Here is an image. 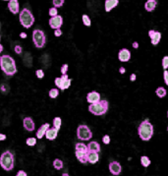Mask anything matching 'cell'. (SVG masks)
Returning <instances> with one entry per match:
<instances>
[{
	"label": "cell",
	"instance_id": "1",
	"mask_svg": "<svg viewBox=\"0 0 168 176\" xmlns=\"http://www.w3.org/2000/svg\"><path fill=\"white\" fill-rule=\"evenodd\" d=\"M0 68L7 76H13L17 73V67L13 57L8 54L2 55L0 58Z\"/></svg>",
	"mask_w": 168,
	"mask_h": 176
},
{
	"label": "cell",
	"instance_id": "2",
	"mask_svg": "<svg viewBox=\"0 0 168 176\" xmlns=\"http://www.w3.org/2000/svg\"><path fill=\"white\" fill-rule=\"evenodd\" d=\"M138 135L142 141H149L153 136V126L148 119L142 121L138 127Z\"/></svg>",
	"mask_w": 168,
	"mask_h": 176
},
{
	"label": "cell",
	"instance_id": "3",
	"mask_svg": "<svg viewBox=\"0 0 168 176\" xmlns=\"http://www.w3.org/2000/svg\"><path fill=\"white\" fill-rule=\"evenodd\" d=\"M0 166L5 171H11L15 166V155L10 150H5L0 155Z\"/></svg>",
	"mask_w": 168,
	"mask_h": 176
},
{
	"label": "cell",
	"instance_id": "4",
	"mask_svg": "<svg viewBox=\"0 0 168 176\" xmlns=\"http://www.w3.org/2000/svg\"><path fill=\"white\" fill-rule=\"evenodd\" d=\"M108 106H109V104H108V102L106 99H100L96 103L90 104L89 111L93 115L100 116V115H103L107 112Z\"/></svg>",
	"mask_w": 168,
	"mask_h": 176
},
{
	"label": "cell",
	"instance_id": "5",
	"mask_svg": "<svg viewBox=\"0 0 168 176\" xmlns=\"http://www.w3.org/2000/svg\"><path fill=\"white\" fill-rule=\"evenodd\" d=\"M20 24L25 29H30L35 24V17L28 8H24L19 14Z\"/></svg>",
	"mask_w": 168,
	"mask_h": 176
},
{
	"label": "cell",
	"instance_id": "6",
	"mask_svg": "<svg viewBox=\"0 0 168 176\" xmlns=\"http://www.w3.org/2000/svg\"><path fill=\"white\" fill-rule=\"evenodd\" d=\"M33 42L36 48H42L44 47L46 43V36L44 32L41 30H34L33 32Z\"/></svg>",
	"mask_w": 168,
	"mask_h": 176
},
{
	"label": "cell",
	"instance_id": "7",
	"mask_svg": "<svg viewBox=\"0 0 168 176\" xmlns=\"http://www.w3.org/2000/svg\"><path fill=\"white\" fill-rule=\"evenodd\" d=\"M77 137L81 141H90L92 138V132L86 125H79L77 128Z\"/></svg>",
	"mask_w": 168,
	"mask_h": 176
},
{
	"label": "cell",
	"instance_id": "8",
	"mask_svg": "<svg viewBox=\"0 0 168 176\" xmlns=\"http://www.w3.org/2000/svg\"><path fill=\"white\" fill-rule=\"evenodd\" d=\"M71 82H72V80L68 78V75H62L61 77L55 78L54 83H55L56 87H58V89H60L61 91H65L68 89V88H70Z\"/></svg>",
	"mask_w": 168,
	"mask_h": 176
},
{
	"label": "cell",
	"instance_id": "9",
	"mask_svg": "<svg viewBox=\"0 0 168 176\" xmlns=\"http://www.w3.org/2000/svg\"><path fill=\"white\" fill-rule=\"evenodd\" d=\"M49 26H50L51 29H53L54 31L55 30H58L62 27V25H63V18L60 15H57L55 17H52L49 19Z\"/></svg>",
	"mask_w": 168,
	"mask_h": 176
},
{
	"label": "cell",
	"instance_id": "10",
	"mask_svg": "<svg viewBox=\"0 0 168 176\" xmlns=\"http://www.w3.org/2000/svg\"><path fill=\"white\" fill-rule=\"evenodd\" d=\"M148 36L149 39H151V41H152V45L156 46L160 40H161V34L157 31H154V30H149L148 31Z\"/></svg>",
	"mask_w": 168,
	"mask_h": 176
},
{
	"label": "cell",
	"instance_id": "11",
	"mask_svg": "<svg viewBox=\"0 0 168 176\" xmlns=\"http://www.w3.org/2000/svg\"><path fill=\"white\" fill-rule=\"evenodd\" d=\"M108 168H109L110 173L115 176L119 175L122 171V166L118 161H111L108 165Z\"/></svg>",
	"mask_w": 168,
	"mask_h": 176
},
{
	"label": "cell",
	"instance_id": "12",
	"mask_svg": "<svg viewBox=\"0 0 168 176\" xmlns=\"http://www.w3.org/2000/svg\"><path fill=\"white\" fill-rule=\"evenodd\" d=\"M99 100H100V93H97V92L93 91V92H91L86 95V102L91 104L96 103V102H99Z\"/></svg>",
	"mask_w": 168,
	"mask_h": 176
},
{
	"label": "cell",
	"instance_id": "13",
	"mask_svg": "<svg viewBox=\"0 0 168 176\" xmlns=\"http://www.w3.org/2000/svg\"><path fill=\"white\" fill-rule=\"evenodd\" d=\"M7 6L12 14L16 15L20 13V4H19V1H17V0H10V1H8Z\"/></svg>",
	"mask_w": 168,
	"mask_h": 176
},
{
	"label": "cell",
	"instance_id": "14",
	"mask_svg": "<svg viewBox=\"0 0 168 176\" xmlns=\"http://www.w3.org/2000/svg\"><path fill=\"white\" fill-rule=\"evenodd\" d=\"M23 126L29 132H33L35 128V124L33 120V118L30 117H25L23 119Z\"/></svg>",
	"mask_w": 168,
	"mask_h": 176
},
{
	"label": "cell",
	"instance_id": "15",
	"mask_svg": "<svg viewBox=\"0 0 168 176\" xmlns=\"http://www.w3.org/2000/svg\"><path fill=\"white\" fill-rule=\"evenodd\" d=\"M118 59L121 62H128L131 59V52L127 48H122L118 53Z\"/></svg>",
	"mask_w": 168,
	"mask_h": 176
},
{
	"label": "cell",
	"instance_id": "16",
	"mask_svg": "<svg viewBox=\"0 0 168 176\" xmlns=\"http://www.w3.org/2000/svg\"><path fill=\"white\" fill-rule=\"evenodd\" d=\"M88 152L89 150H76V152H75L76 158L81 163L88 162Z\"/></svg>",
	"mask_w": 168,
	"mask_h": 176
},
{
	"label": "cell",
	"instance_id": "17",
	"mask_svg": "<svg viewBox=\"0 0 168 176\" xmlns=\"http://www.w3.org/2000/svg\"><path fill=\"white\" fill-rule=\"evenodd\" d=\"M50 128V125H49L48 123H44V124H42L41 126L39 128V130L36 131V138L37 139H42L43 137L45 136V133H46V131Z\"/></svg>",
	"mask_w": 168,
	"mask_h": 176
},
{
	"label": "cell",
	"instance_id": "18",
	"mask_svg": "<svg viewBox=\"0 0 168 176\" xmlns=\"http://www.w3.org/2000/svg\"><path fill=\"white\" fill-rule=\"evenodd\" d=\"M57 136H58V130L55 129L54 127H52V128H49L46 131L44 137L49 141H54L56 138H57Z\"/></svg>",
	"mask_w": 168,
	"mask_h": 176
},
{
	"label": "cell",
	"instance_id": "19",
	"mask_svg": "<svg viewBox=\"0 0 168 176\" xmlns=\"http://www.w3.org/2000/svg\"><path fill=\"white\" fill-rule=\"evenodd\" d=\"M118 4H119V1H118V0H105V3H104L105 11L110 12L112 9L115 8Z\"/></svg>",
	"mask_w": 168,
	"mask_h": 176
},
{
	"label": "cell",
	"instance_id": "20",
	"mask_svg": "<svg viewBox=\"0 0 168 176\" xmlns=\"http://www.w3.org/2000/svg\"><path fill=\"white\" fill-rule=\"evenodd\" d=\"M88 150L89 152H96V153H99L100 152V145H99L97 142L96 141H91L90 142V144L88 145Z\"/></svg>",
	"mask_w": 168,
	"mask_h": 176
},
{
	"label": "cell",
	"instance_id": "21",
	"mask_svg": "<svg viewBox=\"0 0 168 176\" xmlns=\"http://www.w3.org/2000/svg\"><path fill=\"white\" fill-rule=\"evenodd\" d=\"M99 159L98 153L96 152H88V162L91 163V164H95Z\"/></svg>",
	"mask_w": 168,
	"mask_h": 176
},
{
	"label": "cell",
	"instance_id": "22",
	"mask_svg": "<svg viewBox=\"0 0 168 176\" xmlns=\"http://www.w3.org/2000/svg\"><path fill=\"white\" fill-rule=\"evenodd\" d=\"M157 1L156 0H147L145 4V9L147 12H152L155 8H156Z\"/></svg>",
	"mask_w": 168,
	"mask_h": 176
},
{
	"label": "cell",
	"instance_id": "23",
	"mask_svg": "<svg viewBox=\"0 0 168 176\" xmlns=\"http://www.w3.org/2000/svg\"><path fill=\"white\" fill-rule=\"evenodd\" d=\"M155 93H156V96L160 98H162L164 97H166L167 95V91L165 90V88L163 87H158L156 90H155Z\"/></svg>",
	"mask_w": 168,
	"mask_h": 176
},
{
	"label": "cell",
	"instance_id": "24",
	"mask_svg": "<svg viewBox=\"0 0 168 176\" xmlns=\"http://www.w3.org/2000/svg\"><path fill=\"white\" fill-rule=\"evenodd\" d=\"M151 163H152V161H151V159H149L148 156H147V155L141 156V164L144 167H148L149 165H151Z\"/></svg>",
	"mask_w": 168,
	"mask_h": 176
},
{
	"label": "cell",
	"instance_id": "25",
	"mask_svg": "<svg viewBox=\"0 0 168 176\" xmlns=\"http://www.w3.org/2000/svg\"><path fill=\"white\" fill-rule=\"evenodd\" d=\"M53 167L56 169V170H60V169L63 168V161H62L60 159H55L53 160Z\"/></svg>",
	"mask_w": 168,
	"mask_h": 176
},
{
	"label": "cell",
	"instance_id": "26",
	"mask_svg": "<svg viewBox=\"0 0 168 176\" xmlns=\"http://www.w3.org/2000/svg\"><path fill=\"white\" fill-rule=\"evenodd\" d=\"M52 124H53V127L59 131L60 128H61V125H62V119L60 117H58V116L57 117H54Z\"/></svg>",
	"mask_w": 168,
	"mask_h": 176
},
{
	"label": "cell",
	"instance_id": "27",
	"mask_svg": "<svg viewBox=\"0 0 168 176\" xmlns=\"http://www.w3.org/2000/svg\"><path fill=\"white\" fill-rule=\"evenodd\" d=\"M48 96H49V98H56L59 96L58 89H54V88H53V89H51L48 93Z\"/></svg>",
	"mask_w": 168,
	"mask_h": 176
},
{
	"label": "cell",
	"instance_id": "28",
	"mask_svg": "<svg viewBox=\"0 0 168 176\" xmlns=\"http://www.w3.org/2000/svg\"><path fill=\"white\" fill-rule=\"evenodd\" d=\"M75 150H88V146L85 145L84 143H77L75 146Z\"/></svg>",
	"mask_w": 168,
	"mask_h": 176
},
{
	"label": "cell",
	"instance_id": "29",
	"mask_svg": "<svg viewBox=\"0 0 168 176\" xmlns=\"http://www.w3.org/2000/svg\"><path fill=\"white\" fill-rule=\"evenodd\" d=\"M26 144L29 147H35L36 145V138H33V137L28 138V139L26 140Z\"/></svg>",
	"mask_w": 168,
	"mask_h": 176
},
{
	"label": "cell",
	"instance_id": "30",
	"mask_svg": "<svg viewBox=\"0 0 168 176\" xmlns=\"http://www.w3.org/2000/svg\"><path fill=\"white\" fill-rule=\"evenodd\" d=\"M82 20H83L84 25H85V26H86V27H90L91 25V19H90V17L88 15L84 14L82 16Z\"/></svg>",
	"mask_w": 168,
	"mask_h": 176
},
{
	"label": "cell",
	"instance_id": "31",
	"mask_svg": "<svg viewBox=\"0 0 168 176\" xmlns=\"http://www.w3.org/2000/svg\"><path fill=\"white\" fill-rule=\"evenodd\" d=\"M52 4H53V7H55V8L62 7L64 4V0H53Z\"/></svg>",
	"mask_w": 168,
	"mask_h": 176
},
{
	"label": "cell",
	"instance_id": "32",
	"mask_svg": "<svg viewBox=\"0 0 168 176\" xmlns=\"http://www.w3.org/2000/svg\"><path fill=\"white\" fill-rule=\"evenodd\" d=\"M48 13H49V16L52 18V17H55V16L58 15V10H57V8H55V7H51L50 9H49Z\"/></svg>",
	"mask_w": 168,
	"mask_h": 176
},
{
	"label": "cell",
	"instance_id": "33",
	"mask_svg": "<svg viewBox=\"0 0 168 176\" xmlns=\"http://www.w3.org/2000/svg\"><path fill=\"white\" fill-rule=\"evenodd\" d=\"M35 76L37 79H43V77H44V72H43V70H41V69H39V70L35 71Z\"/></svg>",
	"mask_w": 168,
	"mask_h": 176
},
{
	"label": "cell",
	"instance_id": "34",
	"mask_svg": "<svg viewBox=\"0 0 168 176\" xmlns=\"http://www.w3.org/2000/svg\"><path fill=\"white\" fill-rule=\"evenodd\" d=\"M68 69H69V66H68V64H63L60 69L61 71V74L62 75H67V72H68Z\"/></svg>",
	"mask_w": 168,
	"mask_h": 176
},
{
	"label": "cell",
	"instance_id": "35",
	"mask_svg": "<svg viewBox=\"0 0 168 176\" xmlns=\"http://www.w3.org/2000/svg\"><path fill=\"white\" fill-rule=\"evenodd\" d=\"M162 68L164 69V70H166V69L168 68V56H164L163 59H162Z\"/></svg>",
	"mask_w": 168,
	"mask_h": 176
},
{
	"label": "cell",
	"instance_id": "36",
	"mask_svg": "<svg viewBox=\"0 0 168 176\" xmlns=\"http://www.w3.org/2000/svg\"><path fill=\"white\" fill-rule=\"evenodd\" d=\"M102 142L105 145H109L110 144V137H109V135H104L103 138H102Z\"/></svg>",
	"mask_w": 168,
	"mask_h": 176
},
{
	"label": "cell",
	"instance_id": "37",
	"mask_svg": "<svg viewBox=\"0 0 168 176\" xmlns=\"http://www.w3.org/2000/svg\"><path fill=\"white\" fill-rule=\"evenodd\" d=\"M14 50H15V52H16L17 54H21V53H22V51H23V48H22V46H21V45H15Z\"/></svg>",
	"mask_w": 168,
	"mask_h": 176
},
{
	"label": "cell",
	"instance_id": "38",
	"mask_svg": "<svg viewBox=\"0 0 168 176\" xmlns=\"http://www.w3.org/2000/svg\"><path fill=\"white\" fill-rule=\"evenodd\" d=\"M163 79H164L165 85L168 86V71L167 70H164V72H163Z\"/></svg>",
	"mask_w": 168,
	"mask_h": 176
},
{
	"label": "cell",
	"instance_id": "39",
	"mask_svg": "<svg viewBox=\"0 0 168 176\" xmlns=\"http://www.w3.org/2000/svg\"><path fill=\"white\" fill-rule=\"evenodd\" d=\"M54 36H57V37L61 36H62V31H61V29L55 30V31H54Z\"/></svg>",
	"mask_w": 168,
	"mask_h": 176
},
{
	"label": "cell",
	"instance_id": "40",
	"mask_svg": "<svg viewBox=\"0 0 168 176\" xmlns=\"http://www.w3.org/2000/svg\"><path fill=\"white\" fill-rule=\"evenodd\" d=\"M16 176H28L27 172L24 171V170H19L16 174Z\"/></svg>",
	"mask_w": 168,
	"mask_h": 176
},
{
	"label": "cell",
	"instance_id": "41",
	"mask_svg": "<svg viewBox=\"0 0 168 176\" xmlns=\"http://www.w3.org/2000/svg\"><path fill=\"white\" fill-rule=\"evenodd\" d=\"M6 135L5 134H2V133H0V142H2V141H5L6 140Z\"/></svg>",
	"mask_w": 168,
	"mask_h": 176
},
{
	"label": "cell",
	"instance_id": "42",
	"mask_svg": "<svg viewBox=\"0 0 168 176\" xmlns=\"http://www.w3.org/2000/svg\"><path fill=\"white\" fill-rule=\"evenodd\" d=\"M136 74H132V75H131V77H130V80L131 81H132V82H134L135 80H136Z\"/></svg>",
	"mask_w": 168,
	"mask_h": 176
},
{
	"label": "cell",
	"instance_id": "43",
	"mask_svg": "<svg viewBox=\"0 0 168 176\" xmlns=\"http://www.w3.org/2000/svg\"><path fill=\"white\" fill-rule=\"evenodd\" d=\"M20 37H21V39H26V37H27V34L26 33H21L20 34Z\"/></svg>",
	"mask_w": 168,
	"mask_h": 176
},
{
	"label": "cell",
	"instance_id": "44",
	"mask_svg": "<svg viewBox=\"0 0 168 176\" xmlns=\"http://www.w3.org/2000/svg\"><path fill=\"white\" fill-rule=\"evenodd\" d=\"M119 72H120L121 74H124V73H125V72H126V69H125V68H124V67H121V68L119 69Z\"/></svg>",
	"mask_w": 168,
	"mask_h": 176
},
{
	"label": "cell",
	"instance_id": "45",
	"mask_svg": "<svg viewBox=\"0 0 168 176\" xmlns=\"http://www.w3.org/2000/svg\"><path fill=\"white\" fill-rule=\"evenodd\" d=\"M133 47H134V48H138V47H139V45H138V42H137V41H135V42L133 43Z\"/></svg>",
	"mask_w": 168,
	"mask_h": 176
},
{
	"label": "cell",
	"instance_id": "46",
	"mask_svg": "<svg viewBox=\"0 0 168 176\" xmlns=\"http://www.w3.org/2000/svg\"><path fill=\"white\" fill-rule=\"evenodd\" d=\"M3 51V45H1V43H0V53H1Z\"/></svg>",
	"mask_w": 168,
	"mask_h": 176
},
{
	"label": "cell",
	"instance_id": "47",
	"mask_svg": "<svg viewBox=\"0 0 168 176\" xmlns=\"http://www.w3.org/2000/svg\"><path fill=\"white\" fill-rule=\"evenodd\" d=\"M62 176H69V174H68L67 172H65V173H63V174H62Z\"/></svg>",
	"mask_w": 168,
	"mask_h": 176
},
{
	"label": "cell",
	"instance_id": "48",
	"mask_svg": "<svg viewBox=\"0 0 168 176\" xmlns=\"http://www.w3.org/2000/svg\"><path fill=\"white\" fill-rule=\"evenodd\" d=\"M0 40H1V36H0Z\"/></svg>",
	"mask_w": 168,
	"mask_h": 176
},
{
	"label": "cell",
	"instance_id": "49",
	"mask_svg": "<svg viewBox=\"0 0 168 176\" xmlns=\"http://www.w3.org/2000/svg\"><path fill=\"white\" fill-rule=\"evenodd\" d=\"M167 117H168V111H167Z\"/></svg>",
	"mask_w": 168,
	"mask_h": 176
},
{
	"label": "cell",
	"instance_id": "50",
	"mask_svg": "<svg viewBox=\"0 0 168 176\" xmlns=\"http://www.w3.org/2000/svg\"><path fill=\"white\" fill-rule=\"evenodd\" d=\"M167 131H168V126H167Z\"/></svg>",
	"mask_w": 168,
	"mask_h": 176
},
{
	"label": "cell",
	"instance_id": "51",
	"mask_svg": "<svg viewBox=\"0 0 168 176\" xmlns=\"http://www.w3.org/2000/svg\"><path fill=\"white\" fill-rule=\"evenodd\" d=\"M0 58H1V56H0Z\"/></svg>",
	"mask_w": 168,
	"mask_h": 176
}]
</instances>
